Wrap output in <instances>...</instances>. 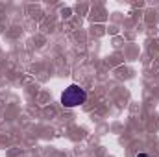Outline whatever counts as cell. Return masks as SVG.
<instances>
[{
	"mask_svg": "<svg viewBox=\"0 0 159 157\" xmlns=\"http://www.w3.org/2000/svg\"><path fill=\"white\" fill-rule=\"evenodd\" d=\"M85 100H87V92L76 83L69 85L61 94V105L63 107H78L81 104H85Z\"/></svg>",
	"mask_w": 159,
	"mask_h": 157,
	"instance_id": "1",
	"label": "cell"
},
{
	"mask_svg": "<svg viewBox=\"0 0 159 157\" xmlns=\"http://www.w3.org/2000/svg\"><path fill=\"white\" fill-rule=\"evenodd\" d=\"M137 157H148V155H146V154H139Z\"/></svg>",
	"mask_w": 159,
	"mask_h": 157,
	"instance_id": "2",
	"label": "cell"
}]
</instances>
